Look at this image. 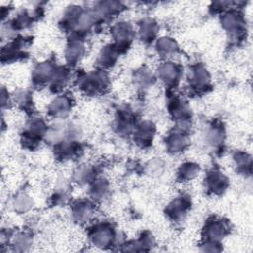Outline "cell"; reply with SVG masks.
<instances>
[{
    "instance_id": "6da1fadb",
    "label": "cell",
    "mask_w": 253,
    "mask_h": 253,
    "mask_svg": "<svg viewBox=\"0 0 253 253\" xmlns=\"http://www.w3.org/2000/svg\"><path fill=\"white\" fill-rule=\"evenodd\" d=\"M107 77L103 73L95 72L87 75L82 81V89L88 94L95 95L107 88Z\"/></svg>"
},
{
    "instance_id": "7a4b0ae2",
    "label": "cell",
    "mask_w": 253,
    "mask_h": 253,
    "mask_svg": "<svg viewBox=\"0 0 253 253\" xmlns=\"http://www.w3.org/2000/svg\"><path fill=\"white\" fill-rule=\"evenodd\" d=\"M207 182L210 190L216 194L222 193L228 187V179L222 175V173L217 171H213L209 174Z\"/></svg>"
},
{
    "instance_id": "3957f363",
    "label": "cell",
    "mask_w": 253,
    "mask_h": 253,
    "mask_svg": "<svg viewBox=\"0 0 253 253\" xmlns=\"http://www.w3.org/2000/svg\"><path fill=\"white\" fill-rule=\"evenodd\" d=\"M92 238L94 243L97 244V246L103 247L112 242V239H113V231H112L110 227L107 226L99 227L94 232Z\"/></svg>"
},
{
    "instance_id": "277c9868",
    "label": "cell",
    "mask_w": 253,
    "mask_h": 253,
    "mask_svg": "<svg viewBox=\"0 0 253 253\" xmlns=\"http://www.w3.org/2000/svg\"><path fill=\"white\" fill-rule=\"evenodd\" d=\"M160 76L166 83L172 84L179 80L180 70L177 66L173 65L172 63H168L160 68Z\"/></svg>"
},
{
    "instance_id": "5b68a950",
    "label": "cell",
    "mask_w": 253,
    "mask_h": 253,
    "mask_svg": "<svg viewBox=\"0 0 253 253\" xmlns=\"http://www.w3.org/2000/svg\"><path fill=\"white\" fill-rule=\"evenodd\" d=\"M189 209V203L185 199H177L167 208V215L173 219H180Z\"/></svg>"
},
{
    "instance_id": "8992f818",
    "label": "cell",
    "mask_w": 253,
    "mask_h": 253,
    "mask_svg": "<svg viewBox=\"0 0 253 253\" xmlns=\"http://www.w3.org/2000/svg\"><path fill=\"white\" fill-rule=\"evenodd\" d=\"M206 234L208 236L214 238V241H216L226 234V226L221 222V220L210 221L206 227Z\"/></svg>"
},
{
    "instance_id": "52a82bcc",
    "label": "cell",
    "mask_w": 253,
    "mask_h": 253,
    "mask_svg": "<svg viewBox=\"0 0 253 253\" xmlns=\"http://www.w3.org/2000/svg\"><path fill=\"white\" fill-rule=\"evenodd\" d=\"M191 83L192 85L197 88L205 87L209 82V76L205 69L201 67H197L195 70L191 72Z\"/></svg>"
},
{
    "instance_id": "ba28073f",
    "label": "cell",
    "mask_w": 253,
    "mask_h": 253,
    "mask_svg": "<svg viewBox=\"0 0 253 253\" xmlns=\"http://www.w3.org/2000/svg\"><path fill=\"white\" fill-rule=\"evenodd\" d=\"M70 100L67 97H61L54 100L51 106V110L54 116H66L70 109Z\"/></svg>"
},
{
    "instance_id": "9c48e42d",
    "label": "cell",
    "mask_w": 253,
    "mask_h": 253,
    "mask_svg": "<svg viewBox=\"0 0 253 253\" xmlns=\"http://www.w3.org/2000/svg\"><path fill=\"white\" fill-rule=\"evenodd\" d=\"M132 32V28L128 23H119L114 28V36L121 44H125L127 41H131Z\"/></svg>"
},
{
    "instance_id": "30bf717a",
    "label": "cell",
    "mask_w": 253,
    "mask_h": 253,
    "mask_svg": "<svg viewBox=\"0 0 253 253\" xmlns=\"http://www.w3.org/2000/svg\"><path fill=\"white\" fill-rule=\"evenodd\" d=\"M135 135L138 143L143 145L150 144L153 135V127L150 123H146L140 126V128L135 133Z\"/></svg>"
},
{
    "instance_id": "8fae6325",
    "label": "cell",
    "mask_w": 253,
    "mask_h": 253,
    "mask_svg": "<svg viewBox=\"0 0 253 253\" xmlns=\"http://www.w3.org/2000/svg\"><path fill=\"white\" fill-rule=\"evenodd\" d=\"M187 144L186 137L181 135V134H173L168 137V149L171 150L172 152H180L184 149V147Z\"/></svg>"
},
{
    "instance_id": "7c38bea8",
    "label": "cell",
    "mask_w": 253,
    "mask_h": 253,
    "mask_svg": "<svg viewBox=\"0 0 253 253\" xmlns=\"http://www.w3.org/2000/svg\"><path fill=\"white\" fill-rule=\"evenodd\" d=\"M116 57H117V53L115 49L107 47L100 53V57H99L100 65L103 67H110L112 65H114L116 61Z\"/></svg>"
},
{
    "instance_id": "4fadbf2b",
    "label": "cell",
    "mask_w": 253,
    "mask_h": 253,
    "mask_svg": "<svg viewBox=\"0 0 253 253\" xmlns=\"http://www.w3.org/2000/svg\"><path fill=\"white\" fill-rule=\"evenodd\" d=\"M92 205H90L88 202H79L77 205H75L74 209V215L77 217L78 219L86 220L89 219V217L92 215Z\"/></svg>"
},
{
    "instance_id": "5bb4252c",
    "label": "cell",
    "mask_w": 253,
    "mask_h": 253,
    "mask_svg": "<svg viewBox=\"0 0 253 253\" xmlns=\"http://www.w3.org/2000/svg\"><path fill=\"white\" fill-rule=\"evenodd\" d=\"M198 171H199L198 166L192 164V163H187V164L181 165L178 175L181 180H189V179H192Z\"/></svg>"
},
{
    "instance_id": "9a60e30c",
    "label": "cell",
    "mask_w": 253,
    "mask_h": 253,
    "mask_svg": "<svg viewBox=\"0 0 253 253\" xmlns=\"http://www.w3.org/2000/svg\"><path fill=\"white\" fill-rule=\"evenodd\" d=\"M155 24L152 22V20H147V22H144L142 25V39H147V41H152L153 36L155 35Z\"/></svg>"
},
{
    "instance_id": "2e32d148",
    "label": "cell",
    "mask_w": 253,
    "mask_h": 253,
    "mask_svg": "<svg viewBox=\"0 0 253 253\" xmlns=\"http://www.w3.org/2000/svg\"><path fill=\"white\" fill-rule=\"evenodd\" d=\"M157 48L160 53L168 55L175 51L176 45L175 42L171 41V39H161L159 44H157Z\"/></svg>"
},
{
    "instance_id": "e0dca14e",
    "label": "cell",
    "mask_w": 253,
    "mask_h": 253,
    "mask_svg": "<svg viewBox=\"0 0 253 253\" xmlns=\"http://www.w3.org/2000/svg\"><path fill=\"white\" fill-rule=\"evenodd\" d=\"M69 51H67V58L70 62H75L80 59L82 51H83V47L79 44H73L71 47H69Z\"/></svg>"
}]
</instances>
